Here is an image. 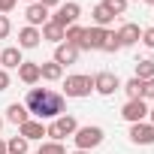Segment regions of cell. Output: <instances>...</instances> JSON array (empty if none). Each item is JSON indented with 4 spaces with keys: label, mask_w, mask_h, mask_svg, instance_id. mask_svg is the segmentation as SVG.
Here are the masks:
<instances>
[{
    "label": "cell",
    "mask_w": 154,
    "mask_h": 154,
    "mask_svg": "<svg viewBox=\"0 0 154 154\" xmlns=\"http://www.w3.org/2000/svg\"><path fill=\"white\" fill-rule=\"evenodd\" d=\"M24 106H27V112L36 121H54V118L66 115L63 94H57L51 88H30L27 97H24Z\"/></svg>",
    "instance_id": "cell-1"
},
{
    "label": "cell",
    "mask_w": 154,
    "mask_h": 154,
    "mask_svg": "<svg viewBox=\"0 0 154 154\" xmlns=\"http://www.w3.org/2000/svg\"><path fill=\"white\" fill-rule=\"evenodd\" d=\"M103 139H106V133H103V127H97V124L79 127V130L72 133V142H75V148H79V151H91V148H97Z\"/></svg>",
    "instance_id": "cell-2"
},
{
    "label": "cell",
    "mask_w": 154,
    "mask_h": 154,
    "mask_svg": "<svg viewBox=\"0 0 154 154\" xmlns=\"http://www.w3.org/2000/svg\"><path fill=\"white\" fill-rule=\"evenodd\" d=\"M75 130H79V121H75L72 115H60V118H54V121L45 124V136H51V142H63Z\"/></svg>",
    "instance_id": "cell-3"
},
{
    "label": "cell",
    "mask_w": 154,
    "mask_h": 154,
    "mask_svg": "<svg viewBox=\"0 0 154 154\" xmlns=\"http://www.w3.org/2000/svg\"><path fill=\"white\" fill-rule=\"evenodd\" d=\"M94 91V75H66V82H63V94L72 97V100H82Z\"/></svg>",
    "instance_id": "cell-4"
},
{
    "label": "cell",
    "mask_w": 154,
    "mask_h": 154,
    "mask_svg": "<svg viewBox=\"0 0 154 154\" xmlns=\"http://www.w3.org/2000/svg\"><path fill=\"white\" fill-rule=\"evenodd\" d=\"M79 18H82V6L75 3V0H66V3H60L57 9H54V15L48 18V21H54L57 27H69V24H79Z\"/></svg>",
    "instance_id": "cell-5"
},
{
    "label": "cell",
    "mask_w": 154,
    "mask_h": 154,
    "mask_svg": "<svg viewBox=\"0 0 154 154\" xmlns=\"http://www.w3.org/2000/svg\"><path fill=\"white\" fill-rule=\"evenodd\" d=\"M103 42H106V30L103 27H85V33H82V42H79V51L85 48V51H103Z\"/></svg>",
    "instance_id": "cell-6"
},
{
    "label": "cell",
    "mask_w": 154,
    "mask_h": 154,
    "mask_svg": "<svg viewBox=\"0 0 154 154\" xmlns=\"http://www.w3.org/2000/svg\"><path fill=\"white\" fill-rule=\"evenodd\" d=\"M94 91L100 97H112L115 91H121V79L115 72H97L94 75Z\"/></svg>",
    "instance_id": "cell-7"
},
{
    "label": "cell",
    "mask_w": 154,
    "mask_h": 154,
    "mask_svg": "<svg viewBox=\"0 0 154 154\" xmlns=\"http://www.w3.org/2000/svg\"><path fill=\"white\" fill-rule=\"evenodd\" d=\"M121 118L127 124H139V121H148V106L145 100H127L124 109H121Z\"/></svg>",
    "instance_id": "cell-8"
},
{
    "label": "cell",
    "mask_w": 154,
    "mask_h": 154,
    "mask_svg": "<svg viewBox=\"0 0 154 154\" xmlns=\"http://www.w3.org/2000/svg\"><path fill=\"white\" fill-rule=\"evenodd\" d=\"M130 142L133 145H154V124L151 121H139V124H130Z\"/></svg>",
    "instance_id": "cell-9"
},
{
    "label": "cell",
    "mask_w": 154,
    "mask_h": 154,
    "mask_svg": "<svg viewBox=\"0 0 154 154\" xmlns=\"http://www.w3.org/2000/svg\"><path fill=\"white\" fill-rule=\"evenodd\" d=\"M24 18H27V24H30V27H42V24L51 18V12H48L42 3H27V9H24Z\"/></svg>",
    "instance_id": "cell-10"
},
{
    "label": "cell",
    "mask_w": 154,
    "mask_h": 154,
    "mask_svg": "<svg viewBox=\"0 0 154 154\" xmlns=\"http://www.w3.org/2000/svg\"><path fill=\"white\" fill-rule=\"evenodd\" d=\"M115 33H118V42H121V48H127V45H136V42L142 39V30H139V24H133V21L121 24Z\"/></svg>",
    "instance_id": "cell-11"
},
{
    "label": "cell",
    "mask_w": 154,
    "mask_h": 154,
    "mask_svg": "<svg viewBox=\"0 0 154 154\" xmlns=\"http://www.w3.org/2000/svg\"><path fill=\"white\" fill-rule=\"evenodd\" d=\"M21 63H24V57H21V48H18V45L0 48V66H3L6 72H9V69H18Z\"/></svg>",
    "instance_id": "cell-12"
},
{
    "label": "cell",
    "mask_w": 154,
    "mask_h": 154,
    "mask_svg": "<svg viewBox=\"0 0 154 154\" xmlns=\"http://www.w3.org/2000/svg\"><path fill=\"white\" fill-rule=\"evenodd\" d=\"M51 60L60 63V66H69V63L79 60V48L69 45V42H60V45H54V57H51Z\"/></svg>",
    "instance_id": "cell-13"
},
{
    "label": "cell",
    "mask_w": 154,
    "mask_h": 154,
    "mask_svg": "<svg viewBox=\"0 0 154 154\" xmlns=\"http://www.w3.org/2000/svg\"><path fill=\"white\" fill-rule=\"evenodd\" d=\"M18 136H24L27 142L42 139V136H45V124H42V121H36V118H27V121L18 127Z\"/></svg>",
    "instance_id": "cell-14"
},
{
    "label": "cell",
    "mask_w": 154,
    "mask_h": 154,
    "mask_svg": "<svg viewBox=\"0 0 154 154\" xmlns=\"http://www.w3.org/2000/svg\"><path fill=\"white\" fill-rule=\"evenodd\" d=\"M39 39H42L39 27H30V24H24V27L18 30V48H36V45H39Z\"/></svg>",
    "instance_id": "cell-15"
},
{
    "label": "cell",
    "mask_w": 154,
    "mask_h": 154,
    "mask_svg": "<svg viewBox=\"0 0 154 154\" xmlns=\"http://www.w3.org/2000/svg\"><path fill=\"white\" fill-rule=\"evenodd\" d=\"M27 118H30V112H27V106H24V103H9V109H6V121H9V124L21 127Z\"/></svg>",
    "instance_id": "cell-16"
},
{
    "label": "cell",
    "mask_w": 154,
    "mask_h": 154,
    "mask_svg": "<svg viewBox=\"0 0 154 154\" xmlns=\"http://www.w3.org/2000/svg\"><path fill=\"white\" fill-rule=\"evenodd\" d=\"M39 79H45V82H60V79H63V66L54 63V60L39 63Z\"/></svg>",
    "instance_id": "cell-17"
},
{
    "label": "cell",
    "mask_w": 154,
    "mask_h": 154,
    "mask_svg": "<svg viewBox=\"0 0 154 154\" xmlns=\"http://www.w3.org/2000/svg\"><path fill=\"white\" fill-rule=\"evenodd\" d=\"M18 79H21L24 85H36V82H39V63L24 60V63L18 66Z\"/></svg>",
    "instance_id": "cell-18"
},
{
    "label": "cell",
    "mask_w": 154,
    "mask_h": 154,
    "mask_svg": "<svg viewBox=\"0 0 154 154\" xmlns=\"http://www.w3.org/2000/svg\"><path fill=\"white\" fill-rule=\"evenodd\" d=\"M121 91H124L130 100H145V82L136 79V75H133V79H127V82L121 85Z\"/></svg>",
    "instance_id": "cell-19"
},
{
    "label": "cell",
    "mask_w": 154,
    "mask_h": 154,
    "mask_svg": "<svg viewBox=\"0 0 154 154\" xmlns=\"http://www.w3.org/2000/svg\"><path fill=\"white\" fill-rule=\"evenodd\" d=\"M91 18H94V27H103V30H109V24L115 21V15H112L103 3H97V6L91 9Z\"/></svg>",
    "instance_id": "cell-20"
},
{
    "label": "cell",
    "mask_w": 154,
    "mask_h": 154,
    "mask_svg": "<svg viewBox=\"0 0 154 154\" xmlns=\"http://www.w3.org/2000/svg\"><path fill=\"white\" fill-rule=\"evenodd\" d=\"M39 33H42V39H45V42H54V45H60V42H63V27H57L54 21H45V24L39 27Z\"/></svg>",
    "instance_id": "cell-21"
},
{
    "label": "cell",
    "mask_w": 154,
    "mask_h": 154,
    "mask_svg": "<svg viewBox=\"0 0 154 154\" xmlns=\"http://www.w3.org/2000/svg\"><path fill=\"white\" fill-rule=\"evenodd\" d=\"M136 79H142V82H151V79H154V60H151V57L136 60Z\"/></svg>",
    "instance_id": "cell-22"
},
{
    "label": "cell",
    "mask_w": 154,
    "mask_h": 154,
    "mask_svg": "<svg viewBox=\"0 0 154 154\" xmlns=\"http://www.w3.org/2000/svg\"><path fill=\"white\" fill-rule=\"evenodd\" d=\"M27 148H30V142H27L24 136H12V139H6V154H27Z\"/></svg>",
    "instance_id": "cell-23"
},
{
    "label": "cell",
    "mask_w": 154,
    "mask_h": 154,
    "mask_svg": "<svg viewBox=\"0 0 154 154\" xmlns=\"http://www.w3.org/2000/svg\"><path fill=\"white\" fill-rule=\"evenodd\" d=\"M82 33H85V27H82V24H69V27L63 30V42H69V45H75V48H79Z\"/></svg>",
    "instance_id": "cell-24"
},
{
    "label": "cell",
    "mask_w": 154,
    "mask_h": 154,
    "mask_svg": "<svg viewBox=\"0 0 154 154\" xmlns=\"http://www.w3.org/2000/svg\"><path fill=\"white\" fill-rule=\"evenodd\" d=\"M36 154H66V148H63V142H42L39 148H36Z\"/></svg>",
    "instance_id": "cell-25"
},
{
    "label": "cell",
    "mask_w": 154,
    "mask_h": 154,
    "mask_svg": "<svg viewBox=\"0 0 154 154\" xmlns=\"http://www.w3.org/2000/svg\"><path fill=\"white\" fill-rule=\"evenodd\" d=\"M103 6H106L112 15H124V12H127V0H103Z\"/></svg>",
    "instance_id": "cell-26"
},
{
    "label": "cell",
    "mask_w": 154,
    "mask_h": 154,
    "mask_svg": "<svg viewBox=\"0 0 154 154\" xmlns=\"http://www.w3.org/2000/svg\"><path fill=\"white\" fill-rule=\"evenodd\" d=\"M103 51H121V42H118V33H115V30H106V42H103Z\"/></svg>",
    "instance_id": "cell-27"
},
{
    "label": "cell",
    "mask_w": 154,
    "mask_h": 154,
    "mask_svg": "<svg viewBox=\"0 0 154 154\" xmlns=\"http://www.w3.org/2000/svg\"><path fill=\"white\" fill-rule=\"evenodd\" d=\"M12 33V21H9V15H0V39H6Z\"/></svg>",
    "instance_id": "cell-28"
},
{
    "label": "cell",
    "mask_w": 154,
    "mask_h": 154,
    "mask_svg": "<svg viewBox=\"0 0 154 154\" xmlns=\"http://www.w3.org/2000/svg\"><path fill=\"white\" fill-rule=\"evenodd\" d=\"M15 3H18V0H0V15H9L15 9Z\"/></svg>",
    "instance_id": "cell-29"
},
{
    "label": "cell",
    "mask_w": 154,
    "mask_h": 154,
    "mask_svg": "<svg viewBox=\"0 0 154 154\" xmlns=\"http://www.w3.org/2000/svg\"><path fill=\"white\" fill-rule=\"evenodd\" d=\"M142 42H145L148 48H154V27H145V30H142Z\"/></svg>",
    "instance_id": "cell-30"
},
{
    "label": "cell",
    "mask_w": 154,
    "mask_h": 154,
    "mask_svg": "<svg viewBox=\"0 0 154 154\" xmlns=\"http://www.w3.org/2000/svg\"><path fill=\"white\" fill-rule=\"evenodd\" d=\"M6 88H9V72L0 66V91H6Z\"/></svg>",
    "instance_id": "cell-31"
},
{
    "label": "cell",
    "mask_w": 154,
    "mask_h": 154,
    "mask_svg": "<svg viewBox=\"0 0 154 154\" xmlns=\"http://www.w3.org/2000/svg\"><path fill=\"white\" fill-rule=\"evenodd\" d=\"M36 3H42L45 9H54V6H60V3H63V0H36Z\"/></svg>",
    "instance_id": "cell-32"
},
{
    "label": "cell",
    "mask_w": 154,
    "mask_h": 154,
    "mask_svg": "<svg viewBox=\"0 0 154 154\" xmlns=\"http://www.w3.org/2000/svg\"><path fill=\"white\" fill-rule=\"evenodd\" d=\"M145 97H154V79H151V82H145Z\"/></svg>",
    "instance_id": "cell-33"
},
{
    "label": "cell",
    "mask_w": 154,
    "mask_h": 154,
    "mask_svg": "<svg viewBox=\"0 0 154 154\" xmlns=\"http://www.w3.org/2000/svg\"><path fill=\"white\" fill-rule=\"evenodd\" d=\"M0 154H6V139H0Z\"/></svg>",
    "instance_id": "cell-34"
},
{
    "label": "cell",
    "mask_w": 154,
    "mask_h": 154,
    "mask_svg": "<svg viewBox=\"0 0 154 154\" xmlns=\"http://www.w3.org/2000/svg\"><path fill=\"white\" fill-rule=\"evenodd\" d=\"M148 121H151V124H154V109H148Z\"/></svg>",
    "instance_id": "cell-35"
},
{
    "label": "cell",
    "mask_w": 154,
    "mask_h": 154,
    "mask_svg": "<svg viewBox=\"0 0 154 154\" xmlns=\"http://www.w3.org/2000/svg\"><path fill=\"white\" fill-rule=\"evenodd\" d=\"M72 154H91V151H79V148H75V151H72Z\"/></svg>",
    "instance_id": "cell-36"
},
{
    "label": "cell",
    "mask_w": 154,
    "mask_h": 154,
    "mask_svg": "<svg viewBox=\"0 0 154 154\" xmlns=\"http://www.w3.org/2000/svg\"><path fill=\"white\" fill-rule=\"evenodd\" d=\"M142 3H148V6H154V0H142Z\"/></svg>",
    "instance_id": "cell-37"
},
{
    "label": "cell",
    "mask_w": 154,
    "mask_h": 154,
    "mask_svg": "<svg viewBox=\"0 0 154 154\" xmlns=\"http://www.w3.org/2000/svg\"><path fill=\"white\" fill-rule=\"evenodd\" d=\"M27 3H36V0H27Z\"/></svg>",
    "instance_id": "cell-38"
},
{
    "label": "cell",
    "mask_w": 154,
    "mask_h": 154,
    "mask_svg": "<svg viewBox=\"0 0 154 154\" xmlns=\"http://www.w3.org/2000/svg\"><path fill=\"white\" fill-rule=\"evenodd\" d=\"M0 127H3V118H0Z\"/></svg>",
    "instance_id": "cell-39"
},
{
    "label": "cell",
    "mask_w": 154,
    "mask_h": 154,
    "mask_svg": "<svg viewBox=\"0 0 154 154\" xmlns=\"http://www.w3.org/2000/svg\"><path fill=\"white\" fill-rule=\"evenodd\" d=\"M127 3H130V0H127Z\"/></svg>",
    "instance_id": "cell-40"
}]
</instances>
